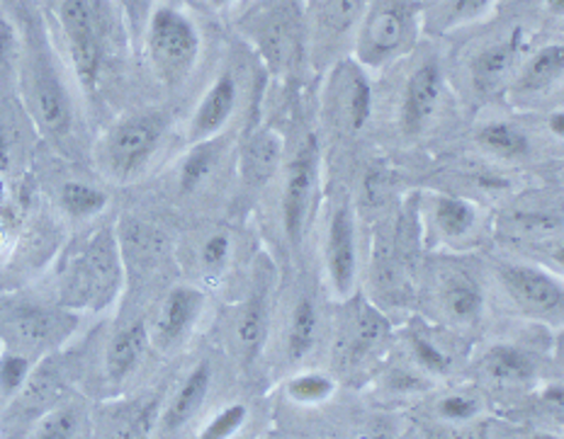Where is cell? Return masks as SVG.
Masks as SVG:
<instances>
[{"instance_id": "cell-1", "label": "cell", "mask_w": 564, "mask_h": 439, "mask_svg": "<svg viewBox=\"0 0 564 439\" xmlns=\"http://www.w3.org/2000/svg\"><path fill=\"white\" fill-rule=\"evenodd\" d=\"M20 83L32 122L40 127L42 134L62 141L74 132V98H70L66 78L56 64L44 25L32 18L22 34Z\"/></svg>"}, {"instance_id": "cell-2", "label": "cell", "mask_w": 564, "mask_h": 439, "mask_svg": "<svg viewBox=\"0 0 564 439\" xmlns=\"http://www.w3.org/2000/svg\"><path fill=\"white\" fill-rule=\"evenodd\" d=\"M124 282V257L115 229H98L64 260L58 294L68 308L102 311L117 296Z\"/></svg>"}, {"instance_id": "cell-3", "label": "cell", "mask_w": 564, "mask_h": 439, "mask_svg": "<svg viewBox=\"0 0 564 439\" xmlns=\"http://www.w3.org/2000/svg\"><path fill=\"white\" fill-rule=\"evenodd\" d=\"M423 30V0H370L352 32L350 56L362 68L382 70L414 52Z\"/></svg>"}, {"instance_id": "cell-4", "label": "cell", "mask_w": 564, "mask_h": 439, "mask_svg": "<svg viewBox=\"0 0 564 439\" xmlns=\"http://www.w3.org/2000/svg\"><path fill=\"white\" fill-rule=\"evenodd\" d=\"M241 30L273 74H292L310 52L307 0H261Z\"/></svg>"}, {"instance_id": "cell-5", "label": "cell", "mask_w": 564, "mask_h": 439, "mask_svg": "<svg viewBox=\"0 0 564 439\" xmlns=\"http://www.w3.org/2000/svg\"><path fill=\"white\" fill-rule=\"evenodd\" d=\"M149 66L166 88H181L193 76L203 52L195 20L175 6H156L144 34Z\"/></svg>"}, {"instance_id": "cell-6", "label": "cell", "mask_w": 564, "mask_h": 439, "mask_svg": "<svg viewBox=\"0 0 564 439\" xmlns=\"http://www.w3.org/2000/svg\"><path fill=\"white\" fill-rule=\"evenodd\" d=\"M105 3L102 0H52V13L62 32L70 66L76 70L80 88L93 92L98 88L105 58Z\"/></svg>"}, {"instance_id": "cell-7", "label": "cell", "mask_w": 564, "mask_h": 439, "mask_svg": "<svg viewBox=\"0 0 564 439\" xmlns=\"http://www.w3.org/2000/svg\"><path fill=\"white\" fill-rule=\"evenodd\" d=\"M494 275L516 311L547 328H564V275L531 263H497Z\"/></svg>"}, {"instance_id": "cell-8", "label": "cell", "mask_w": 564, "mask_h": 439, "mask_svg": "<svg viewBox=\"0 0 564 439\" xmlns=\"http://www.w3.org/2000/svg\"><path fill=\"white\" fill-rule=\"evenodd\" d=\"M169 117L159 110L129 114L110 127L100 141V163L115 180H129L147 168L154 158L163 134H166Z\"/></svg>"}, {"instance_id": "cell-9", "label": "cell", "mask_w": 564, "mask_h": 439, "mask_svg": "<svg viewBox=\"0 0 564 439\" xmlns=\"http://www.w3.org/2000/svg\"><path fill=\"white\" fill-rule=\"evenodd\" d=\"M528 46L531 40L525 28L516 25L511 32L499 34L473 52L467 58V86L477 102H491L509 92L523 58L531 52Z\"/></svg>"}, {"instance_id": "cell-10", "label": "cell", "mask_w": 564, "mask_h": 439, "mask_svg": "<svg viewBox=\"0 0 564 439\" xmlns=\"http://www.w3.org/2000/svg\"><path fill=\"white\" fill-rule=\"evenodd\" d=\"M319 141L314 134L304 136L297 146L295 156L290 158L285 171V185H282V199H280V221L282 233L292 248H300L304 241V233L310 229L312 207L316 199V189H319Z\"/></svg>"}, {"instance_id": "cell-11", "label": "cell", "mask_w": 564, "mask_h": 439, "mask_svg": "<svg viewBox=\"0 0 564 439\" xmlns=\"http://www.w3.org/2000/svg\"><path fill=\"white\" fill-rule=\"evenodd\" d=\"M375 107L370 70L352 56H344L332 66L324 88V110L336 129L358 134L368 127Z\"/></svg>"}, {"instance_id": "cell-12", "label": "cell", "mask_w": 564, "mask_h": 439, "mask_svg": "<svg viewBox=\"0 0 564 439\" xmlns=\"http://www.w3.org/2000/svg\"><path fill=\"white\" fill-rule=\"evenodd\" d=\"M445 92H448V83H445L441 56L436 52L421 56L409 70L397 110L399 129L406 139H419L429 132L443 110Z\"/></svg>"}, {"instance_id": "cell-13", "label": "cell", "mask_w": 564, "mask_h": 439, "mask_svg": "<svg viewBox=\"0 0 564 439\" xmlns=\"http://www.w3.org/2000/svg\"><path fill=\"white\" fill-rule=\"evenodd\" d=\"M0 326H3L10 350L28 354L32 360H42L44 352L56 350L74 333L76 318L68 311H62V308L15 304L13 308H8Z\"/></svg>"}, {"instance_id": "cell-14", "label": "cell", "mask_w": 564, "mask_h": 439, "mask_svg": "<svg viewBox=\"0 0 564 439\" xmlns=\"http://www.w3.org/2000/svg\"><path fill=\"white\" fill-rule=\"evenodd\" d=\"M358 223L356 209L346 195L336 197L328 211L324 235V272L336 299L346 301L356 292L358 282Z\"/></svg>"}, {"instance_id": "cell-15", "label": "cell", "mask_w": 564, "mask_h": 439, "mask_svg": "<svg viewBox=\"0 0 564 439\" xmlns=\"http://www.w3.org/2000/svg\"><path fill=\"white\" fill-rule=\"evenodd\" d=\"M370 0H307L310 52L316 64L332 62L346 42H352Z\"/></svg>"}, {"instance_id": "cell-16", "label": "cell", "mask_w": 564, "mask_h": 439, "mask_svg": "<svg viewBox=\"0 0 564 439\" xmlns=\"http://www.w3.org/2000/svg\"><path fill=\"white\" fill-rule=\"evenodd\" d=\"M270 289H273V270L261 263L256 270L253 287L234 318V345L246 364L261 358L270 328Z\"/></svg>"}, {"instance_id": "cell-17", "label": "cell", "mask_w": 564, "mask_h": 439, "mask_svg": "<svg viewBox=\"0 0 564 439\" xmlns=\"http://www.w3.org/2000/svg\"><path fill=\"white\" fill-rule=\"evenodd\" d=\"M239 100L241 83L237 70H219L217 78L209 83V88L203 92V98H199L191 122H187V141L197 144V141L227 134V127L239 110Z\"/></svg>"}, {"instance_id": "cell-18", "label": "cell", "mask_w": 564, "mask_h": 439, "mask_svg": "<svg viewBox=\"0 0 564 439\" xmlns=\"http://www.w3.org/2000/svg\"><path fill=\"white\" fill-rule=\"evenodd\" d=\"M436 296L441 314L453 326L473 328L485 316V287H481L477 272L465 265L451 263L438 270Z\"/></svg>"}, {"instance_id": "cell-19", "label": "cell", "mask_w": 564, "mask_h": 439, "mask_svg": "<svg viewBox=\"0 0 564 439\" xmlns=\"http://www.w3.org/2000/svg\"><path fill=\"white\" fill-rule=\"evenodd\" d=\"M426 221L433 239L448 248H467L475 243L481 227L475 201L453 193H431L426 197Z\"/></svg>"}, {"instance_id": "cell-20", "label": "cell", "mask_w": 564, "mask_h": 439, "mask_svg": "<svg viewBox=\"0 0 564 439\" xmlns=\"http://www.w3.org/2000/svg\"><path fill=\"white\" fill-rule=\"evenodd\" d=\"M203 308L205 294L197 287H187V284L173 287L159 306L154 328H151V345L159 350L178 348L187 333H193Z\"/></svg>"}, {"instance_id": "cell-21", "label": "cell", "mask_w": 564, "mask_h": 439, "mask_svg": "<svg viewBox=\"0 0 564 439\" xmlns=\"http://www.w3.org/2000/svg\"><path fill=\"white\" fill-rule=\"evenodd\" d=\"M212 382H215V374H212L209 362L195 364L193 370L185 374L178 388L173 391L166 408L159 413L156 435L173 437L175 432H181L183 427L191 425L197 418V413L205 408L207 396L212 391Z\"/></svg>"}, {"instance_id": "cell-22", "label": "cell", "mask_w": 564, "mask_h": 439, "mask_svg": "<svg viewBox=\"0 0 564 439\" xmlns=\"http://www.w3.org/2000/svg\"><path fill=\"white\" fill-rule=\"evenodd\" d=\"M564 83V42H550L528 52L509 92L513 98H540Z\"/></svg>"}, {"instance_id": "cell-23", "label": "cell", "mask_w": 564, "mask_h": 439, "mask_svg": "<svg viewBox=\"0 0 564 439\" xmlns=\"http://www.w3.org/2000/svg\"><path fill=\"white\" fill-rule=\"evenodd\" d=\"M149 348H151V330L144 320H134V323H127L124 328L117 330V333L110 338L108 348H105V358H102L105 382L110 386L124 384L127 378L139 370V364L144 362Z\"/></svg>"}, {"instance_id": "cell-24", "label": "cell", "mask_w": 564, "mask_h": 439, "mask_svg": "<svg viewBox=\"0 0 564 439\" xmlns=\"http://www.w3.org/2000/svg\"><path fill=\"white\" fill-rule=\"evenodd\" d=\"M18 408L30 420H40L42 415L66 398V376L54 360L37 362L25 386L20 388Z\"/></svg>"}, {"instance_id": "cell-25", "label": "cell", "mask_w": 564, "mask_h": 439, "mask_svg": "<svg viewBox=\"0 0 564 439\" xmlns=\"http://www.w3.org/2000/svg\"><path fill=\"white\" fill-rule=\"evenodd\" d=\"M159 408L151 403H124L110 406L98 415V439H147L156 430Z\"/></svg>"}, {"instance_id": "cell-26", "label": "cell", "mask_w": 564, "mask_h": 439, "mask_svg": "<svg viewBox=\"0 0 564 439\" xmlns=\"http://www.w3.org/2000/svg\"><path fill=\"white\" fill-rule=\"evenodd\" d=\"M227 134H219L215 139L197 141L191 144L185 156L178 165V189L181 195H195L203 189L212 177H215L217 168L227 156Z\"/></svg>"}, {"instance_id": "cell-27", "label": "cell", "mask_w": 564, "mask_h": 439, "mask_svg": "<svg viewBox=\"0 0 564 439\" xmlns=\"http://www.w3.org/2000/svg\"><path fill=\"white\" fill-rule=\"evenodd\" d=\"M282 156H285V141L275 129H258L246 139L241 151V171L243 180L249 185H263L280 168Z\"/></svg>"}, {"instance_id": "cell-28", "label": "cell", "mask_w": 564, "mask_h": 439, "mask_svg": "<svg viewBox=\"0 0 564 439\" xmlns=\"http://www.w3.org/2000/svg\"><path fill=\"white\" fill-rule=\"evenodd\" d=\"M499 0H423L426 10V30L433 34H448L485 18Z\"/></svg>"}, {"instance_id": "cell-29", "label": "cell", "mask_w": 564, "mask_h": 439, "mask_svg": "<svg viewBox=\"0 0 564 439\" xmlns=\"http://www.w3.org/2000/svg\"><path fill=\"white\" fill-rule=\"evenodd\" d=\"M479 149L503 163H523L531 156V139L519 124L494 120L481 124L475 132Z\"/></svg>"}, {"instance_id": "cell-30", "label": "cell", "mask_w": 564, "mask_h": 439, "mask_svg": "<svg viewBox=\"0 0 564 439\" xmlns=\"http://www.w3.org/2000/svg\"><path fill=\"white\" fill-rule=\"evenodd\" d=\"M319 340V308L312 296H300L292 306L290 323L285 330V354L292 364L304 362Z\"/></svg>"}, {"instance_id": "cell-31", "label": "cell", "mask_w": 564, "mask_h": 439, "mask_svg": "<svg viewBox=\"0 0 564 439\" xmlns=\"http://www.w3.org/2000/svg\"><path fill=\"white\" fill-rule=\"evenodd\" d=\"M384 336V320L370 306H358L344 330V354L348 362H360L380 345Z\"/></svg>"}, {"instance_id": "cell-32", "label": "cell", "mask_w": 564, "mask_h": 439, "mask_svg": "<svg viewBox=\"0 0 564 439\" xmlns=\"http://www.w3.org/2000/svg\"><path fill=\"white\" fill-rule=\"evenodd\" d=\"M481 370L499 384H523L535 376V360L523 348L494 345L481 358Z\"/></svg>"}, {"instance_id": "cell-33", "label": "cell", "mask_w": 564, "mask_h": 439, "mask_svg": "<svg viewBox=\"0 0 564 439\" xmlns=\"http://www.w3.org/2000/svg\"><path fill=\"white\" fill-rule=\"evenodd\" d=\"M117 239H120L122 255L129 253L141 267L159 263V257L166 251V235L139 219H124L120 231H117Z\"/></svg>"}, {"instance_id": "cell-34", "label": "cell", "mask_w": 564, "mask_h": 439, "mask_svg": "<svg viewBox=\"0 0 564 439\" xmlns=\"http://www.w3.org/2000/svg\"><path fill=\"white\" fill-rule=\"evenodd\" d=\"M86 425L84 403L66 396L54 408L46 410L34 425L32 439H78Z\"/></svg>"}, {"instance_id": "cell-35", "label": "cell", "mask_w": 564, "mask_h": 439, "mask_svg": "<svg viewBox=\"0 0 564 439\" xmlns=\"http://www.w3.org/2000/svg\"><path fill=\"white\" fill-rule=\"evenodd\" d=\"M58 205H62L70 219L86 221L96 219L108 207V195L86 180H68L58 189Z\"/></svg>"}, {"instance_id": "cell-36", "label": "cell", "mask_w": 564, "mask_h": 439, "mask_svg": "<svg viewBox=\"0 0 564 439\" xmlns=\"http://www.w3.org/2000/svg\"><path fill=\"white\" fill-rule=\"evenodd\" d=\"M509 227L516 235H521V239L543 243V241H552L562 231L564 217L555 209H543V207L521 209L511 213Z\"/></svg>"}, {"instance_id": "cell-37", "label": "cell", "mask_w": 564, "mask_h": 439, "mask_svg": "<svg viewBox=\"0 0 564 439\" xmlns=\"http://www.w3.org/2000/svg\"><path fill=\"white\" fill-rule=\"evenodd\" d=\"M285 391L300 406H319L336 394V382L326 372H300L290 378Z\"/></svg>"}, {"instance_id": "cell-38", "label": "cell", "mask_w": 564, "mask_h": 439, "mask_svg": "<svg viewBox=\"0 0 564 439\" xmlns=\"http://www.w3.org/2000/svg\"><path fill=\"white\" fill-rule=\"evenodd\" d=\"M234 241L227 231H215L199 245L197 265L207 279H219L231 265Z\"/></svg>"}, {"instance_id": "cell-39", "label": "cell", "mask_w": 564, "mask_h": 439, "mask_svg": "<svg viewBox=\"0 0 564 439\" xmlns=\"http://www.w3.org/2000/svg\"><path fill=\"white\" fill-rule=\"evenodd\" d=\"M409 350H411V358H414V362L426 374L445 376L453 370L451 354L445 352L431 336L421 333V330H414V333L409 336Z\"/></svg>"}, {"instance_id": "cell-40", "label": "cell", "mask_w": 564, "mask_h": 439, "mask_svg": "<svg viewBox=\"0 0 564 439\" xmlns=\"http://www.w3.org/2000/svg\"><path fill=\"white\" fill-rule=\"evenodd\" d=\"M34 366H37V360L28 358V354H20L13 350L0 354V396L3 398L18 396Z\"/></svg>"}, {"instance_id": "cell-41", "label": "cell", "mask_w": 564, "mask_h": 439, "mask_svg": "<svg viewBox=\"0 0 564 439\" xmlns=\"http://www.w3.org/2000/svg\"><path fill=\"white\" fill-rule=\"evenodd\" d=\"M246 420H249V408H246L243 403H231V406L221 408L215 418L203 427V432H199L197 439H234L241 432Z\"/></svg>"}, {"instance_id": "cell-42", "label": "cell", "mask_w": 564, "mask_h": 439, "mask_svg": "<svg viewBox=\"0 0 564 439\" xmlns=\"http://www.w3.org/2000/svg\"><path fill=\"white\" fill-rule=\"evenodd\" d=\"M436 408H438V415H443L445 420L465 422V420H473L479 413V400L467 394H448L438 400Z\"/></svg>"}, {"instance_id": "cell-43", "label": "cell", "mask_w": 564, "mask_h": 439, "mask_svg": "<svg viewBox=\"0 0 564 439\" xmlns=\"http://www.w3.org/2000/svg\"><path fill=\"white\" fill-rule=\"evenodd\" d=\"M22 42L18 37V30L13 22L0 15V68H10L13 62H20Z\"/></svg>"}, {"instance_id": "cell-44", "label": "cell", "mask_w": 564, "mask_h": 439, "mask_svg": "<svg viewBox=\"0 0 564 439\" xmlns=\"http://www.w3.org/2000/svg\"><path fill=\"white\" fill-rule=\"evenodd\" d=\"M540 400H543V406L552 415V418L564 422V386H560V384L547 386L543 391V396H540Z\"/></svg>"}, {"instance_id": "cell-45", "label": "cell", "mask_w": 564, "mask_h": 439, "mask_svg": "<svg viewBox=\"0 0 564 439\" xmlns=\"http://www.w3.org/2000/svg\"><path fill=\"white\" fill-rule=\"evenodd\" d=\"M545 129L552 139L564 141V110H555L545 117Z\"/></svg>"}, {"instance_id": "cell-46", "label": "cell", "mask_w": 564, "mask_h": 439, "mask_svg": "<svg viewBox=\"0 0 564 439\" xmlns=\"http://www.w3.org/2000/svg\"><path fill=\"white\" fill-rule=\"evenodd\" d=\"M545 257L550 260V265L555 267L560 275H564V243H557V245H550Z\"/></svg>"}, {"instance_id": "cell-47", "label": "cell", "mask_w": 564, "mask_h": 439, "mask_svg": "<svg viewBox=\"0 0 564 439\" xmlns=\"http://www.w3.org/2000/svg\"><path fill=\"white\" fill-rule=\"evenodd\" d=\"M8 165H10V141H8L6 129L0 127V173L8 171Z\"/></svg>"}, {"instance_id": "cell-48", "label": "cell", "mask_w": 564, "mask_h": 439, "mask_svg": "<svg viewBox=\"0 0 564 439\" xmlns=\"http://www.w3.org/2000/svg\"><path fill=\"white\" fill-rule=\"evenodd\" d=\"M205 3H207L212 10H217V13H221V10H229L231 6H237L239 0H205Z\"/></svg>"}, {"instance_id": "cell-49", "label": "cell", "mask_w": 564, "mask_h": 439, "mask_svg": "<svg viewBox=\"0 0 564 439\" xmlns=\"http://www.w3.org/2000/svg\"><path fill=\"white\" fill-rule=\"evenodd\" d=\"M535 439H557V437H550V435H538Z\"/></svg>"}, {"instance_id": "cell-50", "label": "cell", "mask_w": 564, "mask_h": 439, "mask_svg": "<svg viewBox=\"0 0 564 439\" xmlns=\"http://www.w3.org/2000/svg\"><path fill=\"white\" fill-rule=\"evenodd\" d=\"M562 25H564V22H562Z\"/></svg>"}]
</instances>
